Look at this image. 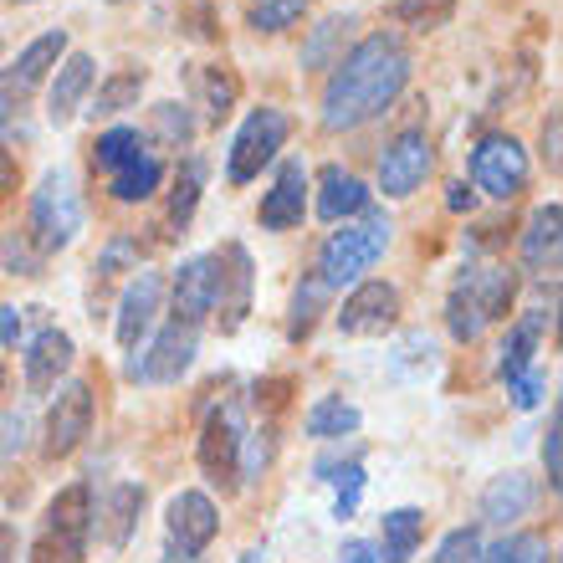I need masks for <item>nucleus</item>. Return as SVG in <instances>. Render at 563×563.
<instances>
[{
  "mask_svg": "<svg viewBox=\"0 0 563 563\" xmlns=\"http://www.w3.org/2000/svg\"><path fill=\"white\" fill-rule=\"evenodd\" d=\"M410 82V46L395 31H369L358 36L339 57V67L328 73L323 88V129L343 134V129H364L379 113L395 108V98Z\"/></svg>",
  "mask_w": 563,
  "mask_h": 563,
  "instance_id": "nucleus-1",
  "label": "nucleus"
},
{
  "mask_svg": "<svg viewBox=\"0 0 563 563\" xmlns=\"http://www.w3.org/2000/svg\"><path fill=\"white\" fill-rule=\"evenodd\" d=\"M512 297H518V272L512 267H466L445 297V328H451V339L456 343H476L482 339V328L507 318L512 308Z\"/></svg>",
  "mask_w": 563,
  "mask_h": 563,
  "instance_id": "nucleus-2",
  "label": "nucleus"
},
{
  "mask_svg": "<svg viewBox=\"0 0 563 563\" xmlns=\"http://www.w3.org/2000/svg\"><path fill=\"white\" fill-rule=\"evenodd\" d=\"M389 236H395V221H389L385 210H364L358 221H343V231L323 241V252H318V272L312 277L323 282L328 292H339L349 282H358L364 272L389 252Z\"/></svg>",
  "mask_w": 563,
  "mask_h": 563,
  "instance_id": "nucleus-3",
  "label": "nucleus"
},
{
  "mask_svg": "<svg viewBox=\"0 0 563 563\" xmlns=\"http://www.w3.org/2000/svg\"><path fill=\"white\" fill-rule=\"evenodd\" d=\"M82 231V195H77L73 169H46L42 185L31 190V210H26V241L42 256L67 252Z\"/></svg>",
  "mask_w": 563,
  "mask_h": 563,
  "instance_id": "nucleus-4",
  "label": "nucleus"
},
{
  "mask_svg": "<svg viewBox=\"0 0 563 563\" xmlns=\"http://www.w3.org/2000/svg\"><path fill=\"white\" fill-rule=\"evenodd\" d=\"M88 543H92V487L88 482H73V487H62L46 503L31 563H82L88 559Z\"/></svg>",
  "mask_w": 563,
  "mask_h": 563,
  "instance_id": "nucleus-5",
  "label": "nucleus"
},
{
  "mask_svg": "<svg viewBox=\"0 0 563 563\" xmlns=\"http://www.w3.org/2000/svg\"><path fill=\"white\" fill-rule=\"evenodd\" d=\"M62 57H67V31H62V26L57 31H42L36 42L21 46V57L0 73V129L26 113V103L36 98V88H46V82H52V73L62 67Z\"/></svg>",
  "mask_w": 563,
  "mask_h": 563,
  "instance_id": "nucleus-6",
  "label": "nucleus"
},
{
  "mask_svg": "<svg viewBox=\"0 0 563 563\" xmlns=\"http://www.w3.org/2000/svg\"><path fill=\"white\" fill-rule=\"evenodd\" d=\"M241 445H246V405L241 400H221L200 426V472H206L210 487L236 492L241 487Z\"/></svg>",
  "mask_w": 563,
  "mask_h": 563,
  "instance_id": "nucleus-7",
  "label": "nucleus"
},
{
  "mask_svg": "<svg viewBox=\"0 0 563 563\" xmlns=\"http://www.w3.org/2000/svg\"><path fill=\"white\" fill-rule=\"evenodd\" d=\"M287 134H292V123H287V113H282V108H252V113H246V123L236 129V139H231L225 179H231V185H252V179L282 154Z\"/></svg>",
  "mask_w": 563,
  "mask_h": 563,
  "instance_id": "nucleus-8",
  "label": "nucleus"
},
{
  "mask_svg": "<svg viewBox=\"0 0 563 563\" xmlns=\"http://www.w3.org/2000/svg\"><path fill=\"white\" fill-rule=\"evenodd\" d=\"M195 354H200V323L169 318L154 333V343L129 358V379H139V385H175L179 374L195 364Z\"/></svg>",
  "mask_w": 563,
  "mask_h": 563,
  "instance_id": "nucleus-9",
  "label": "nucleus"
},
{
  "mask_svg": "<svg viewBox=\"0 0 563 563\" xmlns=\"http://www.w3.org/2000/svg\"><path fill=\"white\" fill-rule=\"evenodd\" d=\"M528 185V148L512 134H482L472 148V190H487L492 200H512Z\"/></svg>",
  "mask_w": 563,
  "mask_h": 563,
  "instance_id": "nucleus-10",
  "label": "nucleus"
},
{
  "mask_svg": "<svg viewBox=\"0 0 563 563\" xmlns=\"http://www.w3.org/2000/svg\"><path fill=\"white\" fill-rule=\"evenodd\" d=\"M92 410H98V400H92V385L88 379H67V385L57 389V400H52V410H46V461H62L73 456L77 445L92 435Z\"/></svg>",
  "mask_w": 563,
  "mask_h": 563,
  "instance_id": "nucleus-11",
  "label": "nucleus"
},
{
  "mask_svg": "<svg viewBox=\"0 0 563 563\" xmlns=\"http://www.w3.org/2000/svg\"><path fill=\"white\" fill-rule=\"evenodd\" d=\"M210 256H216V302H210V312H216L221 333H236L246 323V312H252V252L241 241H225L221 252Z\"/></svg>",
  "mask_w": 563,
  "mask_h": 563,
  "instance_id": "nucleus-12",
  "label": "nucleus"
},
{
  "mask_svg": "<svg viewBox=\"0 0 563 563\" xmlns=\"http://www.w3.org/2000/svg\"><path fill=\"white\" fill-rule=\"evenodd\" d=\"M430 134L426 129H400V134L385 144V154H379V190L389 195V200H410V195L426 185L430 175Z\"/></svg>",
  "mask_w": 563,
  "mask_h": 563,
  "instance_id": "nucleus-13",
  "label": "nucleus"
},
{
  "mask_svg": "<svg viewBox=\"0 0 563 563\" xmlns=\"http://www.w3.org/2000/svg\"><path fill=\"white\" fill-rule=\"evenodd\" d=\"M395 323H400V287H389V282H358L354 292L343 297L339 328L349 339H385Z\"/></svg>",
  "mask_w": 563,
  "mask_h": 563,
  "instance_id": "nucleus-14",
  "label": "nucleus"
},
{
  "mask_svg": "<svg viewBox=\"0 0 563 563\" xmlns=\"http://www.w3.org/2000/svg\"><path fill=\"white\" fill-rule=\"evenodd\" d=\"M159 297H164V277L159 272H134L129 287L119 297V349L123 354H139L148 339V328L159 318Z\"/></svg>",
  "mask_w": 563,
  "mask_h": 563,
  "instance_id": "nucleus-15",
  "label": "nucleus"
},
{
  "mask_svg": "<svg viewBox=\"0 0 563 563\" xmlns=\"http://www.w3.org/2000/svg\"><path fill=\"white\" fill-rule=\"evenodd\" d=\"M169 543L185 553H206L210 543H216V533H221V512H216V503H210L206 492H179V497H169Z\"/></svg>",
  "mask_w": 563,
  "mask_h": 563,
  "instance_id": "nucleus-16",
  "label": "nucleus"
},
{
  "mask_svg": "<svg viewBox=\"0 0 563 563\" xmlns=\"http://www.w3.org/2000/svg\"><path fill=\"white\" fill-rule=\"evenodd\" d=\"M302 216H308V169H302V159H287L272 179V190L262 195L256 221H262V231H292V225H302Z\"/></svg>",
  "mask_w": 563,
  "mask_h": 563,
  "instance_id": "nucleus-17",
  "label": "nucleus"
},
{
  "mask_svg": "<svg viewBox=\"0 0 563 563\" xmlns=\"http://www.w3.org/2000/svg\"><path fill=\"white\" fill-rule=\"evenodd\" d=\"M169 297H175V312H169V318H185V323L206 328L210 302H216V256H190V262H179L175 282H169Z\"/></svg>",
  "mask_w": 563,
  "mask_h": 563,
  "instance_id": "nucleus-18",
  "label": "nucleus"
},
{
  "mask_svg": "<svg viewBox=\"0 0 563 563\" xmlns=\"http://www.w3.org/2000/svg\"><path fill=\"white\" fill-rule=\"evenodd\" d=\"M92 77H98V67H92L88 52H67V57H62V67L52 73V92H46V119L57 123V129L73 123V113L88 103Z\"/></svg>",
  "mask_w": 563,
  "mask_h": 563,
  "instance_id": "nucleus-19",
  "label": "nucleus"
},
{
  "mask_svg": "<svg viewBox=\"0 0 563 563\" xmlns=\"http://www.w3.org/2000/svg\"><path fill=\"white\" fill-rule=\"evenodd\" d=\"M67 369H73V339L62 328H42L26 343V389L31 395H52Z\"/></svg>",
  "mask_w": 563,
  "mask_h": 563,
  "instance_id": "nucleus-20",
  "label": "nucleus"
},
{
  "mask_svg": "<svg viewBox=\"0 0 563 563\" xmlns=\"http://www.w3.org/2000/svg\"><path fill=\"white\" fill-rule=\"evenodd\" d=\"M364 210H369V185L349 175L343 164H323V175H318V221L339 225L349 216H364Z\"/></svg>",
  "mask_w": 563,
  "mask_h": 563,
  "instance_id": "nucleus-21",
  "label": "nucleus"
},
{
  "mask_svg": "<svg viewBox=\"0 0 563 563\" xmlns=\"http://www.w3.org/2000/svg\"><path fill=\"white\" fill-rule=\"evenodd\" d=\"M559 252H563V206L549 200L538 206L522 225V267L528 272H559Z\"/></svg>",
  "mask_w": 563,
  "mask_h": 563,
  "instance_id": "nucleus-22",
  "label": "nucleus"
},
{
  "mask_svg": "<svg viewBox=\"0 0 563 563\" xmlns=\"http://www.w3.org/2000/svg\"><path fill=\"white\" fill-rule=\"evenodd\" d=\"M144 512V487L139 482H119V487L103 497V507H92V528L103 533L108 549H123L134 538V522Z\"/></svg>",
  "mask_w": 563,
  "mask_h": 563,
  "instance_id": "nucleus-23",
  "label": "nucleus"
},
{
  "mask_svg": "<svg viewBox=\"0 0 563 563\" xmlns=\"http://www.w3.org/2000/svg\"><path fill=\"white\" fill-rule=\"evenodd\" d=\"M543 328H549V312H543V308L522 312L518 323L507 328L503 358H497V379H503V385H512L518 374L538 369V339H543Z\"/></svg>",
  "mask_w": 563,
  "mask_h": 563,
  "instance_id": "nucleus-24",
  "label": "nucleus"
},
{
  "mask_svg": "<svg viewBox=\"0 0 563 563\" xmlns=\"http://www.w3.org/2000/svg\"><path fill=\"white\" fill-rule=\"evenodd\" d=\"M528 507H533V476L522 472L492 476V487L482 492V522L487 528H512L518 518H528Z\"/></svg>",
  "mask_w": 563,
  "mask_h": 563,
  "instance_id": "nucleus-25",
  "label": "nucleus"
},
{
  "mask_svg": "<svg viewBox=\"0 0 563 563\" xmlns=\"http://www.w3.org/2000/svg\"><path fill=\"white\" fill-rule=\"evenodd\" d=\"M200 195H206V159H200V154H190V159L175 169V185H169V210H164L169 236H185V231H190Z\"/></svg>",
  "mask_w": 563,
  "mask_h": 563,
  "instance_id": "nucleus-26",
  "label": "nucleus"
},
{
  "mask_svg": "<svg viewBox=\"0 0 563 563\" xmlns=\"http://www.w3.org/2000/svg\"><path fill=\"white\" fill-rule=\"evenodd\" d=\"M123 272H139V241L134 236H113L92 262V318L108 302V287L123 277Z\"/></svg>",
  "mask_w": 563,
  "mask_h": 563,
  "instance_id": "nucleus-27",
  "label": "nucleus"
},
{
  "mask_svg": "<svg viewBox=\"0 0 563 563\" xmlns=\"http://www.w3.org/2000/svg\"><path fill=\"white\" fill-rule=\"evenodd\" d=\"M144 67H113V73L98 82V92H92L88 113L92 119H113V113H123V108L139 103V92H144Z\"/></svg>",
  "mask_w": 563,
  "mask_h": 563,
  "instance_id": "nucleus-28",
  "label": "nucleus"
},
{
  "mask_svg": "<svg viewBox=\"0 0 563 563\" xmlns=\"http://www.w3.org/2000/svg\"><path fill=\"white\" fill-rule=\"evenodd\" d=\"M426 538V512L420 507H395L385 512V549H379V563H410Z\"/></svg>",
  "mask_w": 563,
  "mask_h": 563,
  "instance_id": "nucleus-29",
  "label": "nucleus"
},
{
  "mask_svg": "<svg viewBox=\"0 0 563 563\" xmlns=\"http://www.w3.org/2000/svg\"><path fill=\"white\" fill-rule=\"evenodd\" d=\"M349 31H354V15H328V21H318V26H312V36L302 42V67H308V73L339 67Z\"/></svg>",
  "mask_w": 563,
  "mask_h": 563,
  "instance_id": "nucleus-30",
  "label": "nucleus"
},
{
  "mask_svg": "<svg viewBox=\"0 0 563 563\" xmlns=\"http://www.w3.org/2000/svg\"><path fill=\"white\" fill-rule=\"evenodd\" d=\"M164 185V159L159 154H139L134 164H123L119 175L108 179V190H113V200H123V206H139V200H148V195Z\"/></svg>",
  "mask_w": 563,
  "mask_h": 563,
  "instance_id": "nucleus-31",
  "label": "nucleus"
},
{
  "mask_svg": "<svg viewBox=\"0 0 563 563\" xmlns=\"http://www.w3.org/2000/svg\"><path fill=\"white\" fill-rule=\"evenodd\" d=\"M358 420H364V416H358V405H349L343 395H323V400L308 410V420H302V426H308L312 441H339V435H354Z\"/></svg>",
  "mask_w": 563,
  "mask_h": 563,
  "instance_id": "nucleus-32",
  "label": "nucleus"
},
{
  "mask_svg": "<svg viewBox=\"0 0 563 563\" xmlns=\"http://www.w3.org/2000/svg\"><path fill=\"white\" fill-rule=\"evenodd\" d=\"M139 154H148L144 148V134L139 129H108V134H98V144H92V164L103 169V175H119L123 164H134Z\"/></svg>",
  "mask_w": 563,
  "mask_h": 563,
  "instance_id": "nucleus-33",
  "label": "nucleus"
},
{
  "mask_svg": "<svg viewBox=\"0 0 563 563\" xmlns=\"http://www.w3.org/2000/svg\"><path fill=\"white\" fill-rule=\"evenodd\" d=\"M323 302H328V287L318 277H302L292 287V312H287V339L292 343H302L312 333V323H318V312H323Z\"/></svg>",
  "mask_w": 563,
  "mask_h": 563,
  "instance_id": "nucleus-34",
  "label": "nucleus"
},
{
  "mask_svg": "<svg viewBox=\"0 0 563 563\" xmlns=\"http://www.w3.org/2000/svg\"><path fill=\"white\" fill-rule=\"evenodd\" d=\"M200 88H206V113H210V123L231 119V108H236V98H241V77L231 73L225 62L206 67V77H200Z\"/></svg>",
  "mask_w": 563,
  "mask_h": 563,
  "instance_id": "nucleus-35",
  "label": "nucleus"
},
{
  "mask_svg": "<svg viewBox=\"0 0 563 563\" xmlns=\"http://www.w3.org/2000/svg\"><path fill=\"white\" fill-rule=\"evenodd\" d=\"M476 563H549V543L538 533H507L476 553Z\"/></svg>",
  "mask_w": 563,
  "mask_h": 563,
  "instance_id": "nucleus-36",
  "label": "nucleus"
},
{
  "mask_svg": "<svg viewBox=\"0 0 563 563\" xmlns=\"http://www.w3.org/2000/svg\"><path fill=\"white\" fill-rule=\"evenodd\" d=\"M456 15V0H395L389 5V21L400 26H416V31H435Z\"/></svg>",
  "mask_w": 563,
  "mask_h": 563,
  "instance_id": "nucleus-37",
  "label": "nucleus"
},
{
  "mask_svg": "<svg viewBox=\"0 0 563 563\" xmlns=\"http://www.w3.org/2000/svg\"><path fill=\"white\" fill-rule=\"evenodd\" d=\"M302 11H308V0H252V11H246V26H252V31H267V36H277V31L297 26V21H302Z\"/></svg>",
  "mask_w": 563,
  "mask_h": 563,
  "instance_id": "nucleus-38",
  "label": "nucleus"
},
{
  "mask_svg": "<svg viewBox=\"0 0 563 563\" xmlns=\"http://www.w3.org/2000/svg\"><path fill=\"white\" fill-rule=\"evenodd\" d=\"M154 134H159V144L179 148L195 139V113L185 103H154Z\"/></svg>",
  "mask_w": 563,
  "mask_h": 563,
  "instance_id": "nucleus-39",
  "label": "nucleus"
},
{
  "mask_svg": "<svg viewBox=\"0 0 563 563\" xmlns=\"http://www.w3.org/2000/svg\"><path fill=\"white\" fill-rule=\"evenodd\" d=\"M318 472H333V482H339L333 518H354V512H358V497H364V466H358V461H343V466H318Z\"/></svg>",
  "mask_w": 563,
  "mask_h": 563,
  "instance_id": "nucleus-40",
  "label": "nucleus"
},
{
  "mask_svg": "<svg viewBox=\"0 0 563 563\" xmlns=\"http://www.w3.org/2000/svg\"><path fill=\"white\" fill-rule=\"evenodd\" d=\"M42 262H46V256L26 241V231H11V236H0V267L11 272V277H36V272H42Z\"/></svg>",
  "mask_w": 563,
  "mask_h": 563,
  "instance_id": "nucleus-41",
  "label": "nucleus"
},
{
  "mask_svg": "<svg viewBox=\"0 0 563 563\" xmlns=\"http://www.w3.org/2000/svg\"><path fill=\"white\" fill-rule=\"evenodd\" d=\"M476 553H482V528H456L441 538L435 563H476Z\"/></svg>",
  "mask_w": 563,
  "mask_h": 563,
  "instance_id": "nucleus-42",
  "label": "nucleus"
},
{
  "mask_svg": "<svg viewBox=\"0 0 563 563\" xmlns=\"http://www.w3.org/2000/svg\"><path fill=\"white\" fill-rule=\"evenodd\" d=\"M26 430L31 426L21 410H5V416H0V466H11V461L26 451Z\"/></svg>",
  "mask_w": 563,
  "mask_h": 563,
  "instance_id": "nucleus-43",
  "label": "nucleus"
},
{
  "mask_svg": "<svg viewBox=\"0 0 563 563\" xmlns=\"http://www.w3.org/2000/svg\"><path fill=\"white\" fill-rule=\"evenodd\" d=\"M559 435H563V416H549V435H543V472H549V492L563 487V461H559Z\"/></svg>",
  "mask_w": 563,
  "mask_h": 563,
  "instance_id": "nucleus-44",
  "label": "nucleus"
},
{
  "mask_svg": "<svg viewBox=\"0 0 563 563\" xmlns=\"http://www.w3.org/2000/svg\"><path fill=\"white\" fill-rule=\"evenodd\" d=\"M543 385H549V379H543V369H528V374H518V379L507 385V395H512V405H518V410H533V405L543 400Z\"/></svg>",
  "mask_w": 563,
  "mask_h": 563,
  "instance_id": "nucleus-45",
  "label": "nucleus"
},
{
  "mask_svg": "<svg viewBox=\"0 0 563 563\" xmlns=\"http://www.w3.org/2000/svg\"><path fill=\"white\" fill-rule=\"evenodd\" d=\"M15 185H21V164H15L11 148H0V200H11Z\"/></svg>",
  "mask_w": 563,
  "mask_h": 563,
  "instance_id": "nucleus-46",
  "label": "nucleus"
},
{
  "mask_svg": "<svg viewBox=\"0 0 563 563\" xmlns=\"http://www.w3.org/2000/svg\"><path fill=\"white\" fill-rule=\"evenodd\" d=\"M543 164H549V175H559V113L543 119Z\"/></svg>",
  "mask_w": 563,
  "mask_h": 563,
  "instance_id": "nucleus-47",
  "label": "nucleus"
},
{
  "mask_svg": "<svg viewBox=\"0 0 563 563\" xmlns=\"http://www.w3.org/2000/svg\"><path fill=\"white\" fill-rule=\"evenodd\" d=\"M0 343H5V349L21 343V312H15L11 302H0Z\"/></svg>",
  "mask_w": 563,
  "mask_h": 563,
  "instance_id": "nucleus-48",
  "label": "nucleus"
},
{
  "mask_svg": "<svg viewBox=\"0 0 563 563\" xmlns=\"http://www.w3.org/2000/svg\"><path fill=\"white\" fill-rule=\"evenodd\" d=\"M339 563H379V549L374 543H364V538H349L339 553Z\"/></svg>",
  "mask_w": 563,
  "mask_h": 563,
  "instance_id": "nucleus-49",
  "label": "nucleus"
},
{
  "mask_svg": "<svg viewBox=\"0 0 563 563\" xmlns=\"http://www.w3.org/2000/svg\"><path fill=\"white\" fill-rule=\"evenodd\" d=\"M445 206H451V210H472L476 206V190L466 185V179H456V185L445 190Z\"/></svg>",
  "mask_w": 563,
  "mask_h": 563,
  "instance_id": "nucleus-50",
  "label": "nucleus"
},
{
  "mask_svg": "<svg viewBox=\"0 0 563 563\" xmlns=\"http://www.w3.org/2000/svg\"><path fill=\"white\" fill-rule=\"evenodd\" d=\"M0 563H15V528L0 522Z\"/></svg>",
  "mask_w": 563,
  "mask_h": 563,
  "instance_id": "nucleus-51",
  "label": "nucleus"
},
{
  "mask_svg": "<svg viewBox=\"0 0 563 563\" xmlns=\"http://www.w3.org/2000/svg\"><path fill=\"white\" fill-rule=\"evenodd\" d=\"M159 563H200V553H185V549H175V543H164V559Z\"/></svg>",
  "mask_w": 563,
  "mask_h": 563,
  "instance_id": "nucleus-52",
  "label": "nucleus"
},
{
  "mask_svg": "<svg viewBox=\"0 0 563 563\" xmlns=\"http://www.w3.org/2000/svg\"><path fill=\"white\" fill-rule=\"evenodd\" d=\"M241 563H256V553H246V559H241Z\"/></svg>",
  "mask_w": 563,
  "mask_h": 563,
  "instance_id": "nucleus-53",
  "label": "nucleus"
},
{
  "mask_svg": "<svg viewBox=\"0 0 563 563\" xmlns=\"http://www.w3.org/2000/svg\"><path fill=\"white\" fill-rule=\"evenodd\" d=\"M108 5H129V0H108Z\"/></svg>",
  "mask_w": 563,
  "mask_h": 563,
  "instance_id": "nucleus-54",
  "label": "nucleus"
},
{
  "mask_svg": "<svg viewBox=\"0 0 563 563\" xmlns=\"http://www.w3.org/2000/svg\"><path fill=\"white\" fill-rule=\"evenodd\" d=\"M15 5H36V0H15Z\"/></svg>",
  "mask_w": 563,
  "mask_h": 563,
  "instance_id": "nucleus-55",
  "label": "nucleus"
}]
</instances>
